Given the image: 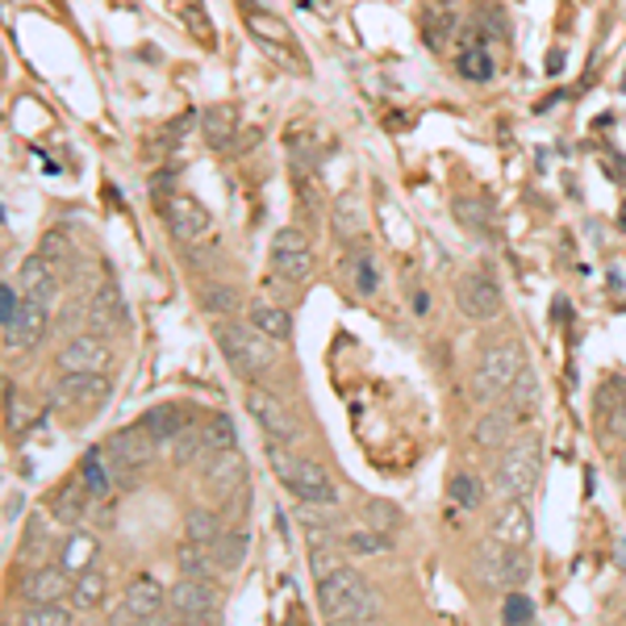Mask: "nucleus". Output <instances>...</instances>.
Returning <instances> with one entry per match:
<instances>
[{"mask_svg": "<svg viewBox=\"0 0 626 626\" xmlns=\"http://www.w3.org/2000/svg\"><path fill=\"white\" fill-rule=\"evenodd\" d=\"M317 606L326 626H376L381 618V597L360 573L339 568L334 576L317 580Z\"/></svg>", "mask_w": 626, "mask_h": 626, "instance_id": "f257e3e1", "label": "nucleus"}, {"mask_svg": "<svg viewBox=\"0 0 626 626\" xmlns=\"http://www.w3.org/2000/svg\"><path fill=\"white\" fill-rule=\"evenodd\" d=\"M213 334H218V347L222 355L230 360V367L246 376V381H255L263 372H272L280 360V347H272L276 339H267L263 331L255 326H243V322H213Z\"/></svg>", "mask_w": 626, "mask_h": 626, "instance_id": "f03ea898", "label": "nucleus"}, {"mask_svg": "<svg viewBox=\"0 0 626 626\" xmlns=\"http://www.w3.org/2000/svg\"><path fill=\"white\" fill-rule=\"evenodd\" d=\"M522 372H526V351H522V343L518 339H497V343L485 351L476 376H472V401H481V405L502 401L505 393L514 388V381H518Z\"/></svg>", "mask_w": 626, "mask_h": 626, "instance_id": "7ed1b4c3", "label": "nucleus"}, {"mask_svg": "<svg viewBox=\"0 0 626 626\" xmlns=\"http://www.w3.org/2000/svg\"><path fill=\"white\" fill-rule=\"evenodd\" d=\"M539 472H543V443L535 435H522L518 443H509L497 464V493L505 502H526L535 485H539Z\"/></svg>", "mask_w": 626, "mask_h": 626, "instance_id": "20e7f679", "label": "nucleus"}, {"mask_svg": "<svg viewBox=\"0 0 626 626\" xmlns=\"http://www.w3.org/2000/svg\"><path fill=\"white\" fill-rule=\"evenodd\" d=\"M155 435L142 426V422H134V426H125V431H118V435L104 443L101 452L104 460H109V468H113V481L118 485H139V472L155 460Z\"/></svg>", "mask_w": 626, "mask_h": 626, "instance_id": "39448f33", "label": "nucleus"}, {"mask_svg": "<svg viewBox=\"0 0 626 626\" xmlns=\"http://www.w3.org/2000/svg\"><path fill=\"white\" fill-rule=\"evenodd\" d=\"M476 573H481V580H485V589L514 593L531 580L535 564H531V556H526V547H505V543L488 539L476 547Z\"/></svg>", "mask_w": 626, "mask_h": 626, "instance_id": "423d86ee", "label": "nucleus"}, {"mask_svg": "<svg viewBox=\"0 0 626 626\" xmlns=\"http://www.w3.org/2000/svg\"><path fill=\"white\" fill-rule=\"evenodd\" d=\"M168 606V589L151 573H139L122 593V609L113 614V626H142L147 618H159Z\"/></svg>", "mask_w": 626, "mask_h": 626, "instance_id": "0eeeda50", "label": "nucleus"}, {"mask_svg": "<svg viewBox=\"0 0 626 626\" xmlns=\"http://www.w3.org/2000/svg\"><path fill=\"white\" fill-rule=\"evenodd\" d=\"M246 410H251L255 422L263 426L267 443H284V447H289V443L301 438V422H296V414L280 397H272L267 388H246Z\"/></svg>", "mask_w": 626, "mask_h": 626, "instance_id": "6e6552de", "label": "nucleus"}, {"mask_svg": "<svg viewBox=\"0 0 626 626\" xmlns=\"http://www.w3.org/2000/svg\"><path fill=\"white\" fill-rule=\"evenodd\" d=\"M168 609H172L175 623H184V626L213 623V609H218L213 585H205V580H192V576H180L172 589H168Z\"/></svg>", "mask_w": 626, "mask_h": 626, "instance_id": "1a4fd4ad", "label": "nucleus"}, {"mask_svg": "<svg viewBox=\"0 0 626 626\" xmlns=\"http://www.w3.org/2000/svg\"><path fill=\"white\" fill-rule=\"evenodd\" d=\"M159 209H163V226H168V234H172L175 243H196V239H205L209 226H213L209 209L201 205L196 196H189V192H175V196H168Z\"/></svg>", "mask_w": 626, "mask_h": 626, "instance_id": "9d476101", "label": "nucleus"}, {"mask_svg": "<svg viewBox=\"0 0 626 626\" xmlns=\"http://www.w3.org/2000/svg\"><path fill=\"white\" fill-rule=\"evenodd\" d=\"M272 272L284 280H293V284H305V280H310L313 251H310V239L296 226L276 230V239H272Z\"/></svg>", "mask_w": 626, "mask_h": 626, "instance_id": "9b49d317", "label": "nucleus"}, {"mask_svg": "<svg viewBox=\"0 0 626 626\" xmlns=\"http://www.w3.org/2000/svg\"><path fill=\"white\" fill-rule=\"evenodd\" d=\"M455 305L464 317L472 322H493V317H502V289H497V280L485 276V272H468V276L460 280V289H455Z\"/></svg>", "mask_w": 626, "mask_h": 626, "instance_id": "f8f14e48", "label": "nucleus"}, {"mask_svg": "<svg viewBox=\"0 0 626 626\" xmlns=\"http://www.w3.org/2000/svg\"><path fill=\"white\" fill-rule=\"evenodd\" d=\"M201 488L218 502H230L246 488V464L239 452H209L201 464Z\"/></svg>", "mask_w": 626, "mask_h": 626, "instance_id": "ddd939ff", "label": "nucleus"}, {"mask_svg": "<svg viewBox=\"0 0 626 626\" xmlns=\"http://www.w3.org/2000/svg\"><path fill=\"white\" fill-rule=\"evenodd\" d=\"M54 364L63 376H75V372H109L113 364V351L104 343L101 334H71L68 347H59Z\"/></svg>", "mask_w": 626, "mask_h": 626, "instance_id": "4468645a", "label": "nucleus"}, {"mask_svg": "<svg viewBox=\"0 0 626 626\" xmlns=\"http://www.w3.org/2000/svg\"><path fill=\"white\" fill-rule=\"evenodd\" d=\"M54 405H75V410H101L109 401V372H75V376H63L51 393Z\"/></svg>", "mask_w": 626, "mask_h": 626, "instance_id": "2eb2a0df", "label": "nucleus"}, {"mask_svg": "<svg viewBox=\"0 0 626 626\" xmlns=\"http://www.w3.org/2000/svg\"><path fill=\"white\" fill-rule=\"evenodd\" d=\"M71 585H75V576L63 564H42L21 580V602L26 606H54V602L71 597Z\"/></svg>", "mask_w": 626, "mask_h": 626, "instance_id": "dca6fc26", "label": "nucleus"}, {"mask_svg": "<svg viewBox=\"0 0 626 626\" xmlns=\"http://www.w3.org/2000/svg\"><path fill=\"white\" fill-rule=\"evenodd\" d=\"M488 539L505 543V547H531L535 543V518H531V505L526 502H505L493 522H488Z\"/></svg>", "mask_w": 626, "mask_h": 626, "instance_id": "f3484780", "label": "nucleus"}, {"mask_svg": "<svg viewBox=\"0 0 626 626\" xmlns=\"http://www.w3.org/2000/svg\"><path fill=\"white\" fill-rule=\"evenodd\" d=\"M18 289H21V301H34V305H47V310H51L54 296H59V267H54L47 255L21 260Z\"/></svg>", "mask_w": 626, "mask_h": 626, "instance_id": "a211bd4d", "label": "nucleus"}, {"mask_svg": "<svg viewBox=\"0 0 626 626\" xmlns=\"http://www.w3.org/2000/svg\"><path fill=\"white\" fill-rule=\"evenodd\" d=\"M289 493H293L301 505H339V488H334L331 472L310 464V460L296 464L293 481H289Z\"/></svg>", "mask_w": 626, "mask_h": 626, "instance_id": "6ab92c4d", "label": "nucleus"}, {"mask_svg": "<svg viewBox=\"0 0 626 626\" xmlns=\"http://www.w3.org/2000/svg\"><path fill=\"white\" fill-rule=\"evenodd\" d=\"M88 509H92V493H88V485L80 476H75V481H63L59 493L51 497V522L71 526V531H80V522L88 518Z\"/></svg>", "mask_w": 626, "mask_h": 626, "instance_id": "aec40b11", "label": "nucleus"}, {"mask_svg": "<svg viewBox=\"0 0 626 626\" xmlns=\"http://www.w3.org/2000/svg\"><path fill=\"white\" fill-rule=\"evenodd\" d=\"M514 414L505 410V405H488L485 414L472 422V447H481V452H493V447H509V438H514Z\"/></svg>", "mask_w": 626, "mask_h": 626, "instance_id": "412c9836", "label": "nucleus"}, {"mask_svg": "<svg viewBox=\"0 0 626 626\" xmlns=\"http://www.w3.org/2000/svg\"><path fill=\"white\" fill-rule=\"evenodd\" d=\"M47 331H51V310L47 305H34V301H26L21 305V317L13 331H4V347L9 351H34L42 339H47Z\"/></svg>", "mask_w": 626, "mask_h": 626, "instance_id": "4be33fe9", "label": "nucleus"}, {"mask_svg": "<svg viewBox=\"0 0 626 626\" xmlns=\"http://www.w3.org/2000/svg\"><path fill=\"white\" fill-rule=\"evenodd\" d=\"M142 426L155 435L159 447H168L175 435H184V431L192 426V410H180V405H155V410L142 414Z\"/></svg>", "mask_w": 626, "mask_h": 626, "instance_id": "5701e85b", "label": "nucleus"}, {"mask_svg": "<svg viewBox=\"0 0 626 626\" xmlns=\"http://www.w3.org/2000/svg\"><path fill=\"white\" fill-rule=\"evenodd\" d=\"M175 564H180V576H192V580H205L213 585V576L222 573V564L213 556V547H196V543H184L175 552Z\"/></svg>", "mask_w": 626, "mask_h": 626, "instance_id": "b1692460", "label": "nucleus"}, {"mask_svg": "<svg viewBox=\"0 0 626 626\" xmlns=\"http://www.w3.org/2000/svg\"><path fill=\"white\" fill-rule=\"evenodd\" d=\"M88 313H92L97 331H118V326H125V301H122V293H118L113 284H101V289H97L92 305H88Z\"/></svg>", "mask_w": 626, "mask_h": 626, "instance_id": "393cba45", "label": "nucleus"}, {"mask_svg": "<svg viewBox=\"0 0 626 626\" xmlns=\"http://www.w3.org/2000/svg\"><path fill=\"white\" fill-rule=\"evenodd\" d=\"M97 539L88 535V531H71L68 535V543H63V552H59V564L68 568L71 576H80V573H88V568H97Z\"/></svg>", "mask_w": 626, "mask_h": 626, "instance_id": "a878e982", "label": "nucleus"}, {"mask_svg": "<svg viewBox=\"0 0 626 626\" xmlns=\"http://www.w3.org/2000/svg\"><path fill=\"white\" fill-rule=\"evenodd\" d=\"M505 410L514 414V422H531V417H535V410H539V381H535L531 367H526L518 381H514V388L505 393Z\"/></svg>", "mask_w": 626, "mask_h": 626, "instance_id": "bb28decb", "label": "nucleus"}, {"mask_svg": "<svg viewBox=\"0 0 626 626\" xmlns=\"http://www.w3.org/2000/svg\"><path fill=\"white\" fill-rule=\"evenodd\" d=\"M251 326L263 331L267 339H276V343H289L293 339V313L284 310V305L260 301V305H251Z\"/></svg>", "mask_w": 626, "mask_h": 626, "instance_id": "cd10ccee", "label": "nucleus"}, {"mask_svg": "<svg viewBox=\"0 0 626 626\" xmlns=\"http://www.w3.org/2000/svg\"><path fill=\"white\" fill-rule=\"evenodd\" d=\"M201 130H205V142L213 151H226L234 142V130H239V113L230 104H213L205 118H201Z\"/></svg>", "mask_w": 626, "mask_h": 626, "instance_id": "c85d7f7f", "label": "nucleus"}, {"mask_svg": "<svg viewBox=\"0 0 626 626\" xmlns=\"http://www.w3.org/2000/svg\"><path fill=\"white\" fill-rule=\"evenodd\" d=\"M597 410H602L606 431H614L618 438H626V381H609L606 388L597 393Z\"/></svg>", "mask_w": 626, "mask_h": 626, "instance_id": "c756f323", "label": "nucleus"}, {"mask_svg": "<svg viewBox=\"0 0 626 626\" xmlns=\"http://www.w3.org/2000/svg\"><path fill=\"white\" fill-rule=\"evenodd\" d=\"M222 535H226V526H222L218 509H192L189 522H184V539L196 543V547H218Z\"/></svg>", "mask_w": 626, "mask_h": 626, "instance_id": "7c9ffc66", "label": "nucleus"}, {"mask_svg": "<svg viewBox=\"0 0 626 626\" xmlns=\"http://www.w3.org/2000/svg\"><path fill=\"white\" fill-rule=\"evenodd\" d=\"M80 481L88 485V493L92 497H109L113 493V468H109V460H104V452L101 447H92V452L84 455V464H80Z\"/></svg>", "mask_w": 626, "mask_h": 626, "instance_id": "2f4dec72", "label": "nucleus"}, {"mask_svg": "<svg viewBox=\"0 0 626 626\" xmlns=\"http://www.w3.org/2000/svg\"><path fill=\"white\" fill-rule=\"evenodd\" d=\"M246 30L255 38H263V42H272V47H293V30L284 26V21L276 18V13H263V9H246L243 13Z\"/></svg>", "mask_w": 626, "mask_h": 626, "instance_id": "473e14b6", "label": "nucleus"}, {"mask_svg": "<svg viewBox=\"0 0 626 626\" xmlns=\"http://www.w3.org/2000/svg\"><path fill=\"white\" fill-rule=\"evenodd\" d=\"M104 593H109V576H104L101 568H88V573H80L75 585H71V606L97 609L104 602Z\"/></svg>", "mask_w": 626, "mask_h": 626, "instance_id": "72a5a7b5", "label": "nucleus"}, {"mask_svg": "<svg viewBox=\"0 0 626 626\" xmlns=\"http://www.w3.org/2000/svg\"><path fill=\"white\" fill-rule=\"evenodd\" d=\"M334 234L339 239H360L364 234V205H360V196L343 192L334 201Z\"/></svg>", "mask_w": 626, "mask_h": 626, "instance_id": "f704fd0d", "label": "nucleus"}, {"mask_svg": "<svg viewBox=\"0 0 626 626\" xmlns=\"http://www.w3.org/2000/svg\"><path fill=\"white\" fill-rule=\"evenodd\" d=\"M201 305H205V313H213V317L234 322V313H243V293L230 289V284H209L205 293H201Z\"/></svg>", "mask_w": 626, "mask_h": 626, "instance_id": "c9c22d12", "label": "nucleus"}, {"mask_svg": "<svg viewBox=\"0 0 626 626\" xmlns=\"http://www.w3.org/2000/svg\"><path fill=\"white\" fill-rule=\"evenodd\" d=\"M455 71L472 84H485V80H493V59H488L485 47H464L455 59Z\"/></svg>", "mask_w": 626, "mask_h": 626, "instance_id": "e433bc0d", "label": "nucleus"}, {"mask_svg": "<svg viewBox=\"0 0 626 626\" xmlns=\"http://www.w3.org/2000/svg\"><path fill=\"white\" fill-rule=\"evenodd\" d=\"M168 447H172L175 468H189V464H196V460H201V447H209V443H205V431L189 426V431H184V435H175Z\"/></svg>", "mask_w": 626, "mask_h": 626, "instance_id": "4c0bfd02", "label": "nucleus"}, {"mask_svg": "<svg viewBox=\"0 0 626 626\" xmlns=\"http://www.w3.org/2000/svg\"><path fill=\"white\" fill-rule=\"evenodd\" d=\"M246 535L243 531H230V535H222V543L213 547V556H218V564H222V573H239L246 559Z\"/></svg>", "mask_w": 626, "mask_h": 626, "instance_id": "58836bf2", "label": "nucleus"}, {"mask_svg": "<svg viewBox=\"0 0 626 626\" xmlns=\"http://www.w3.org/2000/svg\"><path fill=\"white\" fill-rule=\"evenodd\" d=\"M209 452H239V435H234V422L226 414H213L205 426Z\"/></svg>", "mask_w": 626, "mask_h": 626, "instance_id": "ea45409f", "label": "nucleus"}, {"mask_svg": "<svg viewBox=\"0 0 626 626\" xmlns=\"http://www.w3.org/2000/svg\"><path fill=\"white\" fill-rule=\"evenodd\" d=\"M535 623V602L526 597L522 589L505 593V606H502V626H531Z\"/></svg>", "mask_w": 626, "mask_h": 626, "instance_id": "a19ab883", "label": "nucleus"}, {"mask_svg": "<svg viewBox=\"0 0 626 626\" xmlns=\"http://www.w3.org/2000/svg\"><path fill=\"white\" fill-rule=\"evenodd\" d=\"M347 552L351 556H360V559H367V556H381V552H388V535H381V531H351L347 535Z\"/></svg>", "mask_w": 626, "mask_h": 626, "instance_id": "79ce46f5", "label": "nucleus"}, {"mask_svg": "<svg viewBox=\"0 0 626 626\" xmlns=\"http://www.w3.org/2000/svg\"><path fill=\"white\" fill-rule=\"evenodd\" d=\"M339 568H347V564H343V556L334 552L331 543H322V547H313V552H310V573H313V580H326V576H334Z\"/></svg>", "mask_w": 626, "mask_h": 626, "instance_id": "37998d69", "label": "nucleus"}, {"mask_svg": "<svg viewBox=\"0 0 626 626\" xmlns=\"http://www.w3.org/2000/svg\"><path fill=\"white\" fill-rule=\"evenodd\" d=\"M38 255H47V260L59 267V272H68L71 267V246H68V239H63V230H47L42 234V251Z\"/></svg>", "mask_w": 626, "mask_h": 626, "instance_id": "c03bdc74", "label": "nucleus"}, {"mask_svg": "<svg viewBox=\"0 0 626 626\" xmlns=\"http://www.w3.org/2000/svg\"><path fill=\"white\" fill-rule=\"evenodd\" d=\"M21 626H71V614L63 609V602H54V606H30Z\"/></svg>", "mask_w": 626, "mask_h": 626, "instance_id": "a18cd8bd", "label": "nucleus"}, {"mask_svg": "<svg viewBox=\"0 0 626 626\" xmlns=\"http://www.w3.org/2000/svg\"><path fill=\"white\" fill-rule=\"evenodd\" d=\"M367 526L381 531V535H388V531H397L401 526V509L393 502H367Z\"/></svg>", "mask_w": 626, "mask_h": 626, "instance_id": "49530a36", "label": "nucleus"}, {"mask_svg": "<svg viewBox=\"0 0 626 626\" xmlns=\"http://www.w3.org/2000/svg\"><path fill=\"white\" fill-rule=\"evenodd\" d=\"M455 213H460V222H464L468 230H488L485 201H476V196H460V201H455Z\"/></svg>", "mask_w": 626, "mask_h": 626, "instance_id": "de8ad7c7", "label": "nucleus"}, {"mask_svg": "<svg viewBox=\"0 0 626 626\" xmlns=\"http://www.w3.org/2000/svg\"><path fill=\"white\" fill-rule=\"evenodd\" d=\"M267 464H272V468H276V476H280V481L289 485V481H293V472H296V464H301V460H296V455L289 452L284 443H272V447H267Z\"/></svg>", "mask_w": 626, "mask_h": 626, "instance_id": "09e8293b", "label": "nucleus"}, {"mask_svg": "<svg viewBox=\"0 0 626 626\" xmlns=\"http://www.w3.org/2000/svg\"><path fill=\"white\" fill-rule=\"evenodd\" d=\"M21 305H26V301H18L13 284H4V289H0V326H4V331H13V326H18Z\"/></svg>", "mask_w": 626, "mask_h": 626, "instance_id": "8fccbe9b", "label": "nucleus"}, {"mask_svg": "<svg viewBox=\"0 0 626 626\" xmlns=\"http://www.w3.org/2000/svg\"><path fill=\"white\" fill-rule=\"evenodd\" d=\"M422 30H426V42H431L435 51H443L447 34L455 30V18H452V13H443V18H426V26H422Z\"/></svg>", "mask_w": 626, "mask_h": 626, "instance_id": "3c124183", "label": "nucleus"}, {"mask_svg": "<svg viewBox=\"0 0 626 626\" xmlns=\"http://www.w3.org/2000/svg\"><path fill=\"white\" fill-rule=\"evenodd\" d=\"M184 21H189V30L201 42H213V26H209L205 9H201V0H189V13H184Z\"/></svg>", "mask_w": 626, "mask_h": 626, "instance_id": "603ef678", "label": "nucleus"}, {"mask_svg": "<svg viewBox=\"0 0 626 626\" xmlns=\"http://www.w3.org/2000/svg\"><path fill=\"white\" fill-rule=\"evenodd\" d=\"M355 289H360V293H376V267H372V260H367L364 251H360V255H355Z\"/></svg>", "mask_w": 626, "mask_h": 626, "instance_id": "864d4df0", "label": "nucleus"}, {"mask_svg": "<svg viewBox=\"0 0 626 626\" xmlns=\"http://www.w3.org/2000/svg\"><path fill=\"white\" fill-rule=\"evenodd\" d=\"M452 497H455V502H464V505L476 502V485H472V476H455V481H452Z\"/></svg>", "mask_w": 626, "mask_h": 626, "instance_id": "5fc2aeb1", "label": "nucleus"}, {"mask_svg": "<svg viewBox=\"0 0 626 626\" xmlns=\"http://www.w3.org/2000/svg\"><path fill=\"white\" fill-rule=\"evenodd\" d=\"M192 125H196V113H192V109H184V113H180V118L168 125V139H189Z\"/></svg>", "mask_w": 626, "mask_h": 626, "instance_id": "6e6d98bb", "label": "nucleus"}, {"mask_svg": "<svg viewBox=\"0 0 626 626\" xmlns=\"http://www.w3.org/2000/svg\"><path fill=\"white\" fill-rule=\"evenodd\" d=\"M21 509H26V497L21 493H9V502H4V526H13L21 518Z\"/></svg>", "mask_w": 626, "mask_h": 626, "instance_id": "4d7b16f0", "label": "nucleus"}, {"mask_svg": "<svg viewBox=\"0 0 626 626\" xmlns=\"http://www.w3.org/2000/svg\"><path fill=\"white\" fill-rule=\"evenodd\" d=\"M547 71H552V75H559V71H564V51L547 54Z\"/></svg>", "mask_w": 626, "mask_h": 626, "instance_id": "13d9d810", "label": "nucleus"}, {"mask_svg": "<svg viewBox=\"0 0 626 626\" xmlns=\"http://www.w3.org/2000/svg\"><path fill=\"white\" fill-rule=\"evenodd\" d=\"M4 626H13V623H4Z\"/></svg>", "mask_w": 626, "mask_h": 626, "instance_id": "bf43d9fd", "label": "nucleus"}]
</instances>
